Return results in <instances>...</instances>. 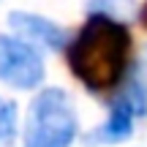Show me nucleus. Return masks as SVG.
I'll list each match as a JSON object with an SVG mask.
<instances>
[{
    "instance_id": "nucleus-2",
    "label": "nucleus",
    "mask_w": 147,
    "mask_h": 147,
    "mask_svg": "<svg viewBox=\"0 0 147 147\" xmlns=\"http://www.w3.org/2000/svg\"><path fill=\"white\" fill-rule=\"evenodd\" d=\"M79 134V120L68 93L47 87L33 98L25 123V147H71Z\"/></svg>"
},
{
    "instance_id": "nucleus-7",
    "label": "nucleus",
    "mask_w": 147,
    "mask_h": 147,
    "mask_svg": "<svg viewBox=\"0 0 147 147\" xmlns=\"http://www.w3.org/2000/svg\"><path fill=\"white\" fill-rule=\"evenodd\" d=\"M142 22H144V27H147V3H144V8H142Z\"/></svg>"
},
{
    "instance_id": "nucleus-1",
    "label": "nucleus",
    "mask_w": 147,
    "mask_h": 147,
    "mask_svg": "<svg viewBox=\"0 0 147 147\" xmlns=\"http://www.w3.org/2000/svg\"><path fill=\"white\" fill-rule=\"evenodd\" d=\"M131 30L115 14L104 11H93L79 33L65 44L68 68L93 93L120 87L131 68Z\"/></svg>"
},
{
    "instance_id": "nucleus-5",
    "label": "nucleus",
    "mask_w": 147,
    "mask_h": 147,
    "mask_svg": "<svg viewBox=\"0 0 147 147\" xmlns=\"http://www.w3.org/2000/svg\"><path fill=\"white\" fill-rule=\"evenodd\" d=\"M8 25L22 41L33 44V47H41V49H63L68 44V36L65 30L57 25V22L47 19V16H38V14H27V11H14L8 16Z\"/></svg>"
},
{
    "instance_id": "nucleus-3",
    "label": "nucleus",
    "mask_w": 147,
    "mask_h": 147,
    "mask_svg": "<svg viewBox=\"0 0 147 147\" xmlns=\"http://www.w3.org/2000/svg\"><path fill=\"white\" fill-rule=\"evenodd\" d=\"M0 82L14 90H36L44 82V57L19 36H0Z\"/></svg>"
},
{
    "instance_id": "nucleus-6",
    "label": "nucleus",
    "mask_w": 147,
    "mask_h": 147,
    "mask_svg": "<svg viewBox=\"0 0 147 147\" xmlns=\"http://www.w3.org/2000/svg\"><path fill=\"white\" fill-rule=\"evenodd\" d=\"M19 115H16V104L8 98H0V147H11L19 134Z\"/></svg>"
},
{
    "instance_id": "nucleus-4",
    "label": "nucleus",
    "mask_w": 147,
    "mask_h": 147,
    "mask_svg": "<svg viewBox=\"0 0 147 147\" xmlns=\"http://www.w3.org/2000/svg\"><path fill=\"white\" fill-rule=\"evenodd\" d=\"M147 112V90L139 82H131L115 101H112L109 117L95 128L93 136L87 142L93 144H120L134 134V123Z\"/></svg>"
}]
</instances>
